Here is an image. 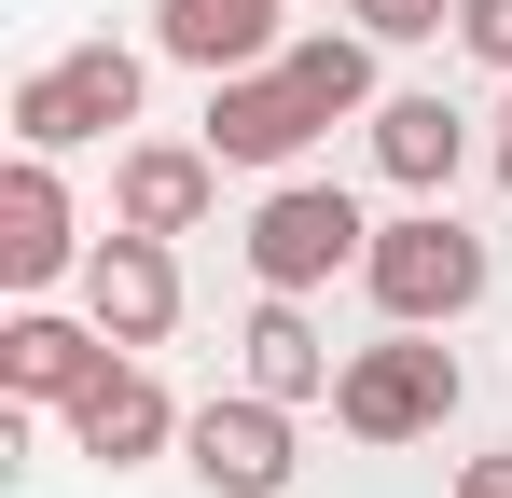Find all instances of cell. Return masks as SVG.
<instances>
[{
	"mask_svg": "<svg viewBox=\"0 0 512 498\" xmlns=\"http://www.w3.org/2000/svg\"><path fill=\"white\" fill-rule=\"evenodd\" d=\"M360 249H374V222H360V194L346 180H263L250 208V277L263 291H333V277H360Z\"/></svg>",
	"mask_w": 512,
	"mask_h": 498,
	"instance_id": "4",
	"label": "cell"
},
{
	"mask_svg": "<svg viewBox=\"0 0 512 498\" xmlns=\"http://www.w3.org/2000/svg\"><path fill=\"white\" fill-rule=\"evenodd\" d=\"M360 28H374V42H443L457 0H360Z\"/></svg>",
	"mask_w": 512,
	"mask_h": 498,
	"instance_id": "15",
	"label": "cell"
},
{
	"mask_svg": "<svg viewBox=\"0 0 512 498\" xmlns=\"http://www.w3.org/2000/svg\"><path fill=\"white\" fill-rule=\"evenodd\" d=\"M291 0H153V56H180V70H263V56H291V28H277Z\"/></svg>",
	"mask_w": 512,
	"mask_h": 498,
	"instance_id": "11",
	"label": "cell"
},
{
	"mask_svg": "<svg viewBox=\"0 0 512 498\" xmlns=\"http://www.w3.org/2000/svg\"><path fill=\"white\" fill-rule=\"evenodd\" d=\"M457 388H471V374H457V346H443L429 319H388L374 346H346L333 429H346V443H429V429L457 415Z\"/></svg>",
	"mask_w": 512,
	"mask_h": 498,
	"instance_id": "1",
	"label": "cell"
},
{
	"mask_svg": "<svg viewBox=\"0 0 512 498\" xmlns=\"http://www.w3.org/2000/svg\"><path fill=\"white\" fill-rule=\"evenodd\" d=\"M84 319L111 346H167L180 332V236H139V222H111L84 249Z\"/></svg>",
	"mask_w": 512,
	"mask_h": 498,
	"instance_id": "9",
	"label": "cell"
},
{
	"mask_svg": "<svg viewBox=\"0 0 512 498\" xmlns=\"http://www.w3.org/2000/svg\"><path fill=\"white\" fill-rule=\"evenodd\" d=\"M360 125H374V166H388L402 194H443V180H457V153H471L457 97H429V83H402V97H374Z\"/></svg>",
	"mask_w": 512,
	"mask_h": 498,
	"instance_id": "14",
	"label": "cell"
},
{
	"mask_svg": "<svg viewBox=\"0 0 512 498\" xmlns=\"http://www.w3.org/2000/svg\"><path fill=\"white\" fill-rule=\"evenodd\" d=\"M97 360H111L97 319H56V305H14V319H0V388H14V402H70Z\"/></svg>",
	"mask_w": 512,
	"mask_h": 498,
	"instance_id": "13",
	"label": "cell"
},
{
	"mask_svg": "<svg viewBox=\"0 0 512 498\" xmlns=\"http://www.w3.org/2000/svg\"><path fill=\"white\" fill-rule=\"evenodd\" d=\"M180 471L208 498H291V471H305V457H291V402H263L250 374H236L222 402L180 415Z\"/></svg>",
	"mask_w": 512,
	"mask_h": 498,
	"instance_id": "5",
	"label": "cell"
},
{
	"mask_svg": "<svg viewBox=\"0 0 512 498\" xmlns=\"http://www.w3.org/2000/svg\"><path fill=\"white\" fill-rule=\"evenodd\" d=\"M499 194H512V111H499Z\"/></svg>",
	"mask_w": 512,
	"mask_h": 498,
	"instance_id": "18",
	"label": "cell"
},
{
	"mask_svg": "<svg viewBox=\"0 0 512 498\" xmlns=\"http://www.w3.org/2000/svg\"><path fill=\"white\" fill-rule=\"evenodd\" d=\"M443 498H512V443H499V457H457V485H443Z\"/></svg>",
	"mask_w": 512,
	"mask_h": 498,
	"instance_id": "17",
	"label": "cell"
},
{
	"mask_svg": "<svg viewBox=\"0 0 512 498\" xmlns=\"http://www.w3.org/2000/svg\"><path fill=\"white\" fill-rule=\"evenodd\" d=\"M84 208H70V180H56V153H14L0 166V291L14 305H42L56 277H84Z\"/></svg>",
	"mask_w": 512,
	"mask_h": 498,
	"instance_id": "6",
	"label": "cell"
},
{
	"mask_svg": "<svg viewBox=\"0 0 512 498\" xmlns=\"http://www.w3.org/2000/svg\"><path fill=\"white\" fill-rule=\"evenodd\" d=\"M236 374H250L263 402H291V415H305V402H333V374H346V360L319 346L305 291H263V305H250V332H236Z\"/></svg>",
	"mask_w": 512,
	"mask_h": 498,
	"instance_id": "12",
	"label": "cell"
},
{
	"mask_svg": "<svg viewBox=\"0 0 512 498\" xmlns=\"http://www.w3.org/2000/svg\"><path fill=\"white\" fill-rule=\"evenodd\" d=\"M360 291H374V319H471L485 305V236L457 222V208H402V222H374L360 249Z\"/></svg>",
	"mask_w": 512,
	"mask_h": 498,
	"instance_id": "3",
	"label": "cell"
},
{
	"mask_svg": "<svg viewBox=\"0 0 512 498\" xmlns=\"http://www.w3.org/2000/svg\"><path fill=\"white\" fill-rule=\"evenodd\" d=\"M319 125H333V111H319V83L291 70V56H263V70H222V83H208V153H222V166H291Z\"/></svg>",
	"mask_w": 512,
	"mask_h": 498,
	"instance_id": "7",
	"label": "cell"
},
{
	"mask_svg": "<svg viewBox=\"0 0 512 498\" xmlns=\"http://www.w3.org/2000/svg\"><path fill=\"white\" fill-rule=\"evenodd\" d=\"M139 97H153V56L139 42H70V56H42V70L14 83V153H84V139H125L139 125Z\"/></svg>",
	"mask_w": 512,
	"mask_h": 498,
	"instance_id": "2",
	"label": "cell"
},
{
	"mask_svg": "<svg viewBox=\"0 0 512 498\" xmlns=\"http://www.w3.org/2000/svg\"><path fill=\"white\" fill-rule=\"evenodd\" d=\"M56 415H70V443H84L97 471H139V457H167V443H180V402H167V374H153L139 346H111Z\"/></svg>",
	"mask_w": 512,
	"mask_h": 498,
	"instance_id": "8",
	"label": "cell"
},
{
	"mask_svg": "<svg viewBox=\"0 0 512 498\" xmlns=\"http://www.w3.org/2000/svg\"><path fill=\"white\" fill-rule=\"evenodd\" d=\"M208 208H222V153H208V139H111V222L194 236Z\"/></svg>",
	"mask_w": 512,
	"mask_h": 498,
	"instance_id": "10",
	"label": "cell"
},
{
	"mask_svg": "<svg viewBox=\"0 0 512 498\" xmlns=\"http://www.w3.org/2000/svg\"><path fill=\"white\" fill-rule=\"evenodd\" d=\"M457 42H471V56L512 83V0H457Z\"/></svg>",
	"mask_w": 512,
	"mask_h": 498,
	"instance_id": "16",
	"label": "cell"
}]
</instances>
